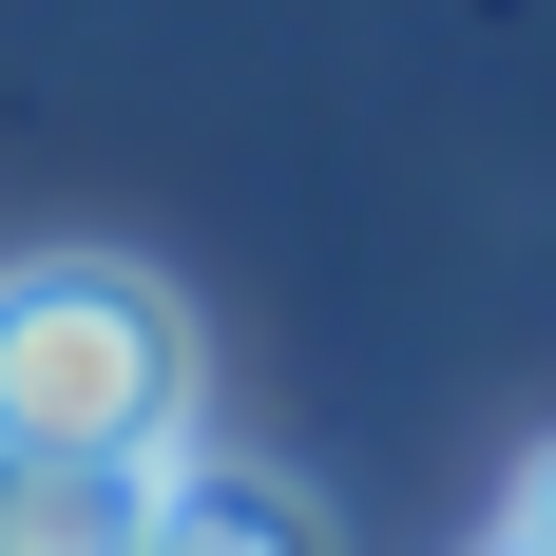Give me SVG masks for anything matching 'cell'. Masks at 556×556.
Listing matches in <instances>:
<instances>
[{
	"label": "cell",
	"mask_w": 556,
	"mask_h": 556,
	"mask_svg": "<svg viewBox=\"0 0 556 556\" xmlns=\"http://www.w3.org/2000/svg\"><path fill=\"white\" fill-rule=\"evenodd\" d=\"M212 345L135 250H20L0 269V442L39 460H192Z\"/></svg>",
	"instance_id": "obj_1"
},
{
	"label": "cell",
	"mask_w": 556,
	"mask_h": 556,
	"mask_svg": "<svg viewBox=\"0 0 556 556\" xmlns=\"http://www.w3.org/2000/svg\"><path fill=\"white\" fill-rule=\"evenodd\" d=\"M154 556H345V518L307 500V480H288V460H173L154 480Z\"/></svg>",
	"instance_id": "obj_2"
},
{
	"label": "cell",
	"mask_w": 556,
	"mask_h": 556,
	"mask_svg": "<svg viewBox=\"0 0 556 556\" xmlns=\"http://www.w3.org/2000/svg\"><path fill=\"white\" fill-rule=\"evenodd\" d=\"M154 480L173 460H39V442H0V556H154Z\"/></svg>",
	"instance_id": "obj_3"
},
{
	"label": "cell",
	"mask_w": 556,
	"mask_h": 556,
	"mask_svg": "<svg viewBox=\"0 0 556 556\" xmlns=\"http://www.w3.org/2000/svg\"><path fill=\"white\" fill-rule=\"evenodd\" d=\"M500 556H556V460L518 480V518H500Z\"/></svg>",
	"instance_id": "obj_4"
}]
</instances>
